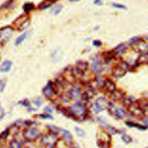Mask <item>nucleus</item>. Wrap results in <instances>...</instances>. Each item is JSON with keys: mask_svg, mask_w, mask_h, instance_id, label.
Listing matches in <instances>:
<instances>
[{"mask_svg": "<svg viewBox=\"0 0 148 148\" xmlns=\"http://www.w3.org/2000/svg\"><path fill=\"white\" fill-rule=\"evenodd\" d=\"M58 141L57 134L54 132H50L45 134L42 136L41 142L42 144L47 147L53 148L57 145Z\"/></svg>", "mask_w": 148, "mask_h": 148, "instance_id": "1", "label": "nucleus"}, {"mask_svg": "<svg viewBox=\"0 0 148 148\" xmlns=\"http://www.w3.org/2000/svg\"><path fill=\"white\" fill-rule=\"evenodd\" d=\"M70 109L73 117H84L87 114L85 105L80 102L73 104Z\"/></svg>", "mask_w": 148, "mask_h": 148, "instance_id": "2", "label": "nucleus"}, {"mask_svg": "<svg viewBox=\"0 0 148 148\" xmlns=\"http://www.w3.org/2000/svg\"><path fill=\"white\" fill-rule=\"evenodd\" d=\"M130 113L134 117L137 118H141L145 117V113L140 107L139 102L135 101L129 107L127 108Z\"/></svg>", "mask_w": 148, "mask_h": 148, "instance_id": "3", "label": "nucleus"}, {"mask_svg": "<svg viewBox=\"0 0 148 148\" xmlns=\"http://www.w3.org/2000/svg\"><path fill=\"white\" fill-rule=\"evenodd\" d=\"M111 144V137L110 135L105 132L102 131L98 135L97 145L99 148H109Z\"/></svg>", "mask_w": 148, "mask_h": 148, "instance_id": "4", "label": "nucleus"}, {"mask_svg": "<svg viewBox=\"0 0 148 148\" xmlns=\"http://www.w3.org/2000/svg\"><path fill=\"white\" fill-rule=\"evenodd\" d=\"M128 68L129 65L127 62H121L113 68V75L116 77H121L125 75Z\"/></svg>", "mask_w": 148, "mask_h": 148, "instance_id": "5", "label": "nucleus"}, {"mask_svg": "<svg viewBox=\"0 0 148 148\" xmlns=\"http://www.w3.org/2000/svg\"><path fill=\"white\" fill-rule=\"evenodd\" d=\"M59 89L55 83L49 82L43 89V93L45 96L48 98H51L54 95L58 93Z\"/></svg>", "mask_w": 148, "mask_h": 148, "instance_id": "6", "label": "nucleus"}, {"mask_svg": "<svg viewBox=\"0 0 148 148\" xmlns=\"http://www.w3.org/2000/svg\"><path fill=\"white\" fill-rule=\"evenodd\" d=\"M109 103L103 97L97 98L92 105V108L94 112L98 113L108 108Z\"/></svg>", "mask_w": 148, "mask_h": 148, "instance_id": "7", "label": "nucleus"}, {"mask_svg": "<svg viewBox=\"0 0 148 148\" xmlns=\"http://www.w3.org/2000/svg\"><path fill=\"white\" fill-rule=\"evenodd\" d=\"M108 108L109 112L118 119H124L126 115V112L122 107L117 106L113 103H109Z\"/></svg>", "mask_w": 148, "mask_h": 148, "instance_id": "8", "label": "nucleus"}, {"mask_svg": "<svg viewBox=\"0 0 148 148\" xmlns=\"http://www.w3.org/2000/svg\"><path fill=\"white\" fill-rule=\"evenodd\" d=\"M39 135V131L34 127L27 128L24 132V136L26 140L31 142L35 140Z\"/></svg>", "mask_w": 148, "mask_h": 148, "instance_id": "9", "label": "nucleus"}, {"mask_svg": "<svg viewBox=\"0 0 148 148\" xmlns=\"http://www.w3.org/2000/svg\"><path fill=\"white\" fill-rule=\"evenodd\" d=\"M13 28L10 27H5L0 29V42L6 43L10 38L12 33Z\"/></svg>", "mask_w": 148, "mask_h": 148, "instance_id": "10", "label": "nucleus"}, {"mask_svg": "<svg viewBox=\"0 0 148 148\" xmlns=\"http://www.w3.org/2000/svg\"><path fill=\"white\" fill-rule=\"evenodd\" d=\"M69 94L72 100L79 102L82 100V93L80 88L77 86L72 87L68 91Z\"/></svg>", "mask_w": 148, "mask_h": 148, "instance_id": "11", "label": "nucleus"}, {"mask_svg": "<svg viewBox=\"0 0 148 148\" xmlns=\"http://www.w3.org/2000/svg\"><path fill=\"white\" fill-rule=\"evenodd\" d=\"M134 50L139 53L142 54L148 52V44L143 40H140L134 45Z\"/></svg>", "mask_w": 148, "mask_h": 148, "instance_id": "12", "label": "nucleus"}, {"mask_svg": "<svg viewBox=\"0 0 148 148\" xmlns=\"http://www.w3.org/2000/svg\"><path fill=\"white\" fill-rule=\"evenodd\" d=\"M102 88L106 92H108L110 94L116 90L114 83L109 78L105 79Z\"/></svg>", "mask_w": 148, "mask_h": 148, "instance_id": "13", "label": "nucleus"}, {"mask_svg": "<svg viewBox=\"0 0 148 148\" xmlns=\"http://www.w3.org/2000/svg\"><path fill=\"white\" fill-rule=\"evenodd\" d=\"M17 20H18L17 21L15 22V25H16L17 27H18V29L20 30H22L23 29H24L25 27H26V25L27 22L28 21V16H20V17H18L17 18Z\"/></svg>", "mask_w": 148, "mask_h": 148, "instance_id": "14", "label": "nucleus"}, {"mask_svg": "<svg viewBox=\"0 0 148 148\" xmlns=\"http://www.w3.org/2000/svg\"><path fill=\"white\" fill-rule=\"evenodd\" d=\"M91 69L92 71L96 73H99L103 70V65L99 60H94L91 64Z\"/></svg>", "mask_w": 148, "mask_h": 148, "instance_id": "15", "label": "nucleus"}, {"mask_svg": "<svg viewBox=\"0 0 148 148\" xmlns=\"http://www.w3.org/2000/svg\"><path fill=\"white\" fill-rule=\"evenodd\" d=\"M126 50H127V46L124 43H120L114 49L113 52L116 55L121 56L125 53Z\"/></svg>", "mask_w": 148, "mask_h": 148, "instance_id": "16", "label": "nucleus"}, {"mask_svg": "<svg viewBox=\"0 0 148 148\" xmlns=\"http://www.w3.org/2000/svg\"><path fill=\"white\" fill-rule=\"evenodd\" d=\"M110 96L112 99L114 101H121V99L123 98V97L125 96L123 91L121 90H114L112 94H110Z\"/></svg>", "mask_w": 148, "mask_h": 148, "instance_id": "17", "label": "nucleus"}, {"mask_svg": "<svg viewBox=\"0 0 148 148\" xmlns=\"http://www.w3.org/2000/svg\"><path fill=\"white\" fill-rule=\"evenodd\" d=\"M12 65V62L9 60L4 61L0 66V72H7L9 71L11 69Z\"/></svg>", "mask_w": 148, "mask_h": 148, "instance_id": "18", "label": "nucleus"}, {"mask_svg": "<svg viewBox=\"0 0 148 148\" xmlns=\"http://www.w3.org/2000/svg\"><path fill=\"white\" fill-rule=\"evenodd\" d=\"M62 132V136L63 139L67 143H71L72 141V137L71 134H70V132L68 131L65 130H62L61 131Z\"/></svg>", "mask_w": 148, "mask_h": 148, "instance_id": "19", "label": "nucleus"}, {"mask_svg": "<svg viewBox=\"0 0 148 148\" xmlns=\"http://www.w3.org/2000/svg\"><path fill=\"white\" fill-rule=\"evenodd\" d=\"M30 34V31H27L20 35L17 38L15 42V45L16 46L20 45L24 41V40L28 36V35Z\"/></svg>", "mask_w": 148, "mask_h": 148, "instance_id": "20", "label": "nucleus"}, {"mask_svg": "<svg viewBox=\"0 0 148 148\" xmlns=\"http://www.w3.org/2000/svg\"><path fill=\"white\" fill-rule=\"evenodd\" d=\"M135 100L132 98L131 96H124L123 98L121 99L122 103L123 105L127 108L129 107Z\"/></svg>", "mask_w": 148, "mask_h": 148, "instance_id": "21", "label": "nucleus"}, {"mask_svg": "<svg viewBox=\"0 0 148 148\" xmlns=\"http://www.w3.org/2000/svg\"><path fill=\"white\" fill-rule=\"evenodd\" d=\"M115 56H116V54H114V52L107 51V52L104 53L103 57L105 60V62L106 63H108V62H110L114 58Z\"/></svg>", "mask_w": 148, "mask_h": 148, "instance_id": "22", "label": "nucleus"}, {"mask_svg": "<svg viewBox=\"0 0 148 148\" xmlns=\"http://www.w3.org/2000/svg\"><path fill=\"white\" fill-rule=\"evenodd\" d=\"M78 69H79L80 71H82V72H83L84 73V72L87 69L88 66V64L87 62L86 61H80L77 62L76 66Z\"/></svg>", "mask_w": 148, "mask_h": 148, "instance_id": "23", "label": "nucleus"}, {"mask_svg": "<svg viewBox=\"0 0 148 148\" xmlns=\"http://www.w3.org/2000/svg\"><path fill=\"white\" fill-rule=\"evenodd\" d=\"M138 62L139 64H147L148 63V52L140 54L138 58Z\"/></svg>", "mask_w": 148, "mask_h": 148, "instance_id": "24", "label": "nucleus"}, {"mask_svg": "<svg viewBox=\"0 0 148 148\" xmlns=\"http://www.w3.org/2000/svg\"><path fill=\"white\" fill-rule=\"evenodd\" d=\"M126 125H127L128 127H134V128H136L138 129L139 130H144L146 128V127L139 124L138 123H134V122H131V121H127L125 123Z\"/></svg>", "mask_w": 148, "mask_h": 148, "instance_id": "25", "label": "nucleus"}, {"mask_svg": "<svg viewBox=\"0 0 148 148\" xmlns=\"http://www.w3.org/2000/svg\"><path fill=\"white\" fill-rule=\"evenodd\" d=\"M10 133V129L6 128L3 132L0 134V143H2L6 140Z\"/></svg>", "mask_w": 148, "mask_h": 148, "instance_id": "26", "label": "nucleus"}, {"mask_svg": "<svg viewBox=\"0 0 148 148\" xmlns=\"http://www.w3.org/2000/svg\"><path fill=\"white\" fill-rule=\"evenodd\" d=\"M60 99H61V101L65 103H68L72 100L68 92L62 94L60 96Z\"/></svg>", "mask_w": 148, "mask_h": 148, "instance_id": "27", "label": "nucleus"}, {"mask_svg": "<svg viewBox=\"0 0 148 148\" xmlns=\"http://www.w3.org/2000/svg\"><path fill=\"white\" fill-rule=\"evenodd\" d=\"M34 5L32 3H27L23 6V9L25 12L28 13L34 9Z\"/></svg>", "mask_w": 148, "mask_h": 148, "instance_id": "28", "label": "nucleus"}, {"mask_svg": "<svg viewBox=\"0 0 148 148\" xmlns=\"http://www.w3.org/2000/svg\"><path fill=\"white\" fill-rule=\"evenodd\" d=\"M95 80V82H96L97 85L102 87V86H103V84L105 79H103V77L101 76L98 75V76H96Z\"/></svg>", "mask_w": 148, "mask_h": 148, "instance_id": "29", "label": "nucleus"}, {"mask_svg": "<svg viewBox=\"0 0 148 148\" xmlns=\"http://www.w3.org/2000/svg\"><path fill=\"white\" fill-rule=\"evenodd\" d=\"M10 148H21L20 143L16 140H13L10 143Z\"/></svg>", "mask_w": 148, "mask_h": 148, "instance_id": "30", "label": "nucleus"}, {"mask_svg": "<svg viewBox=\"0 0 148 148\" xmlns=\"http://www.w3.org/2000/svg\"><path fill=\"white\" fill-rule=\"evenodd\" d=\"M140 40H141V39L139 36H135L129 40V41L128 42V45L130 46L134 45L136 43H137L138 41H139Z\"/></svg>", "mask_w": 148, "mask_h": 148, "instance_id": "31", "label": "nucleus"}, {"mask_svg": "<svg viewBox=\"0 0 148 148\" xmlns=\"http://www.w3.org/2000/svg\"><path fill=\"white\" fill-rule=\"evenodd\" d=\"M105 128H106V130H107L110 133H111V134H115L119 132L118 130H117L116 128H115L114 127H112V126H110V125H109L108 124H107L106 125L105 127Z\"/></svg>", "mask_w": 148, "mask_h": 148, "instance_id": "32", "label": "nucleus"}, {"mask_svg": "<svg viewBox=\"0 0 148 148\" xmlns=\"http://www.w3.org/2000/svg\"><path fill=\"white\" fill-rule=\"evenodd\" d=\"M62 8V5H56L55 7H54V8L53 9V13L55 14V15H57V14H58L60 11L61 10Z\"/></svg>", "mask_w": 148, "mask_h": 148, "instance_id": "33", "label": "nucleus"}, {"mask_svg": "<svg viewBox=\"0 0 148 148\" xmlns=\"http://www.w3.org/2000/svg\"><path fill=\"white\" fill-rule=\"evenodd\" d=\"M121 139L126 143H129L132 141V138L130 136L125 134H123L121 136Z\"/></svg>", "mask_w": 148, "mask_h": 148, "instance_id": "34", "label": "nucleus"}, {"mask_svg": "<svg viewBox=\"0 0 148 148\" xmlns=\"http://www.w3.org/2000/svg\"><path fill=\"white\" fill-rule=\"evenodd\" d=\"M75 131L76 134L80 136V137H83L85 135V132H84V131L82 129H80V128L78 127H76L75 128Z\"/></svg>", "mask_w": 148, "mask_h": 148, "instance_id": "35", "label": "nucleus"}, {"mask_svg": "<svg viewBox=\"0 0 148 148\" xmlns=\"http://www.w3.org/2000/svg\"><path fill=\"white\" fill-rule=\"evenodd\" d=\"M6 80L5 79H3L0 80V91L1 92H2L4 90L6 86Z\"/></svg>", "mask_w": 148, "mask_h": 148, "instance_id": "36", "label": "nucleus"}, {"mask_svg": "<svg viewBox=\"0 0 148 148\" xmlns=\"http://www.w3.org/2000/svg\"><path fill=\"white\" fill-rule=\"evenodd\" d=\"M112 6L115 7L116 8H119V9H125V6L124 5H122L121 4H118V3H113Z\"/></svg>", "mask_w": 148, "mask_h": 148, "instance_id": "37", "label": "nucleus"}, {"mask_svg": "<svg viewBox=\"0 0 148 148\" xmlns=\"http://www.w3.org/2000/svg\"><path fill=\"white\" fill-rule=\"evenodd\" d=\"M34 104H35L36 106H40L41 105L42 102L41 100L40 99H36L35 100H34Z\"/></svg>", "mask_w": 148, "mask_h": 148, "instance_id": "38", "label": "nucleus"}, {"mask_svg": "<svg viewBox=\"0 0 148 148\" xmlns=\"http://www.w3.org/2000/svg\"><path fill=\"white\" fill-rule=\"evenodd\" d=\"M93 45L95 46L98 47V46H100L101 45V42L98 40H95L93 42Z\"/></svg>", "mask_w": 148, "mask_h": 148, "instance_id": "39", "label": "nucleus"}, {"mask_svg": "<svg viewBox=\"0 0 148 148\" xmlns=\"http://www.w3.org/2000/svg\"><path fill=\"white\" fill-rule=\"evenodd\" d=\"M40 117H42V118H45V119H51V116H50L49 114H41L40 115Z\"/></svg>", "mask_w": 148, "mask_h": 148, "instance_id": "40", "label": "nucleus"}, {"mask_svg": "<svg viewBox=\"0 0 148 148\" xmlns=\"http://www.w3.org/2000/svg\"><path fill=\"white\" fill-rule=\"evenodd\" d=\"M44 110H45V112L46 113H47V114H48V113H51L52 112L51 109L50 108H49V107H46V108H45Z\"/></svg>", "mask_w": 148, "mask_h": 148, "instance_id": "41", "label": "nucleus"}, {"mask_svg": "<svg viewBox=\"0 0 148 148\" xmlns=\"http://www.w3.org/2000/svg\"><path fill=\"white\" fill-rule=\"evenodd\" d=\"M142 120H143V121L145 123V124H146L147 125H148V119L147 118H146V117H143L142 119Z\"/></svg>", "mask_w": 148, "mask_h": 148, "instance_id": "42", "label": "nucleus"}, {"mask_svg": "<svg viewBox=\"0 0 148 148\" xmlns=\"http://www.w3.org/2000/svg\"><path fill=\"white\" fill-rule=\"evenodd\" d=\"M102 3V1L101 0H96L95 2H94V3L95 4H97V5H99V4H101Z\"/></svg>", "mask_w": 148, "mask_h": 148, "instance_id": "43", "label": "nucleus"}, {"mask_svg": "<svg viewBox=\"0 0 148 148\" xmlns=\"http://www.w3.org/2000/svg\"><path fill=\"white\" fill-rule=\"evenodd\" d=\"M71 2H76V1H80V0H69Z\"/></svg>", "mask_w": 148, "mask_h": 148, "instance_id": "44", "label": "nucleus"}, {"mask_svg": "<svg viewBox=\"0 0 148 148\" xmlns=\"http://www.w3.org/2000/svg\"><path fill=\"white\" fill-rule=\"evenodd\" d=\"M0 148H6L5 146H0Z\"/></svg>", "mask_w": 148, "mask_h": 148, "instance_id": "45", "label": "nucleus"}, {"mask_svg": "<svg viewBox=\"0 0 148 148\" xmlns=\"http://www.w3.org/2000/svg\"><path fill=\"white\" fill-rule=\"evenodd\" d=\"M146 39L148 40V35H147L146 36Z\"/></svg>", "mask_w": 148, "mask_h": 148, "instance_id": "46", "label": "nucleus"}, {"mask_svg": "<svg viewBox=\"0 0 148 148\" xmlns=\"http://www.w3.org/2000/svg\"><path fill=\"white\" fill-rule=\"evenodd\" d=\"M53 148H59V147H53Z\"/></svg>", "mask_w": 148, "mask_h": 148, "instance_id": "47", "label": "nucleus"}]
</instances>
